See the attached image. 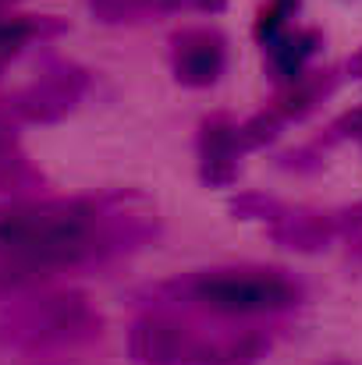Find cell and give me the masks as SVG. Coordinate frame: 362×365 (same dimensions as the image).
Masks as SVG:
<instances>
[{
  "label": "cell",
  "mask_w": 362,
  "mask_h": 365,
  "mask_svg": "<svg viewBox=\"0 0 362 365\" xmlns=\"http://www.w3.org/2000/svg\"><path fill=\"white\" fill-rule=\"evenodd\" d=\"M327 365H348V362H327Z\"/></svg>",
  "instance_id": "e0dca14e"
},
{
  "label": "cell",
  "mask_w": 362,
  "mask_h": 365,
  "mask_svg": "<svg viewBox=\"0 0 362 365\" xmlns=\"http://www.w3.org/2000/svg\"><path fill=\"white\" fill-rule=\"evenodd\" d=\"M89 71L75 61L46 64L25 89L7 100V110L18 124H57L64 121L89 93Z\"/></svg>",
  "instance_id": "3957f363"
},
{
  "label": "cell",
  "mask_w": 362,
  "mask_h": 365,
  "mask_svg": "<svg viewBox=\"0 0 362 365\" xmlns=\"http://www.w3.org/2000/svg\"><path fill=\"white\" fill-rule=\"evenodd\" d=\"M196 334L164 312L142 316L128 334V355L135 365H192Z\"/></svg>",
  "instance_id": "277c9868"
},
{
  "label": "cell",
  "mask_w": 362,
  "mask_h": 365,
  "mask_svg": "<svg viewBox=\"0 0 362 365\" xmlns=\"http://www.w3.org/2000/svg\"><path fill=\"white\" fill-rule=\"evenodd\" d=\"M228 64V43L213 29H185L174 36L171 68L174 78L188 89H210Z\"/></svg>",
  "instance_id": "5b68a950"
},
{
  "label": "cell",
  "mask_w": 362,
  "mask_h": 365,
  "mask_svg": "<svg viewBox=\"0 0 362 365\" xmlns=\"http://www.w3.org/2000/svg\"><path fill=\"white\" fill-rule=\"evenodd\" d=\"M334 93V75L331 71H306L302 78H295L291 86H284V96L277 103L281 118H306L309 110H316L327 96Z\"/></svg>",
  "instance_id": "8fae6325"
},
{
  "label": "cell",
  "mask_w": 362,
  "mask_h": 365,
  "mask_svg": "<svg viewBox=\"0 0 362 365\" xmlns=\"http://www.w3.org/2000/svg\"><path fill=\"white\" fill-rule=\"evenodd\" d=\"M164 291L171 302L203 305L221 316H270L302 302V287L277 269H203Z\"/></svg>",
  "instance_id": "7a4b0ae2"
},
{
  "label": "cell",
  "mask_w": 362,
  "mask_h": 365,
  "mask_svg": "<svg viewBox=\"0 0 362 365\" xmlns=\"http://www.w3.org/2000/svg\"><path fill=\"white\" fill-rule=\"evenodd\" d=\"M281 128H284V118H281V110H277V107H270V110H259L256 118H248L245 124H238V145H241V153H248V149H259V145L273 142V138L281 135Z\"/></svg>",
  "instance_id": "5bb4252c"
},
{
  "label": "cell",
  "mask_w": 362,
  "mask_h": 365,
  "mask_svg": "<svg viewBox=\"0 0 362 365\" xmlns=\"http://www.w3.org/2000/svg\"><path fill=\"white\" fill-rule=\"evenodd\" d=\"M104 316L82 291H21L0 302V351L36 355L100 337Z\"/></svg>",
  "instance_id": "6da1fadb"
},
{
  "label": "cell",
  "mask_w": 362,
  "mask_h": 365,
  "mask_svg": "<svg viewBox=\"0 0 362 365\" xmlns=\"http://www.w3.org/2000/svg\"><path fill=\"white\" fill-rule=\"evenodd\" d=\"M331 220H334L338 235H362V199L359 202H352V206L334 210V213H331Z\"/></svg>",
  "instance_id": "9a60e30c"
},
{
  "label": "cell",
  "mask_w": 362,
  "mask_h": 365,
  "mask_svg": "<svg viewBox=\"0 0 362 365\" xmlns=\"http://www.w3.org/2000/svg\"><path fill=\"white\" fill-rule=\"evenodd\" d=\"M356 259H362V242L356 245Z\"/></svg>",
  "instance_id": "2e32d148"
},
{
  "label": "cell",
  "mask_w": 362,
  "mask_h": 365,
  "mask_svg": "<svg viewBox=\"0 0 362 365\" xmlns=\"http://www.w3.org/2000/svg\"><path fill=\"white\" fill-rule=\"evenodd\" d=\"M270 238L281 248L313 255V252L331 248V242L338 238V227H334L331 213H295V210H288L277 224H270Z\"/></svg>",
  "instance_id": "ba28073f"
},
{
  "label": "cell",
  "mask_w": 362,
  "mask_h": 365,
  "mask_svg": "<svg viewBox=\"0 0 362 365\" xmlns=\"http://www.w3.org/2000/svg\"><path fill=\"white\" fill-rule=\"evenodd\" d=\"M61 29H64L61 21L43 18V14H7V11H4V0H0V71H4L32 39L54 36V32H61Z\"/></svg>",
  "instance_id": "30bf717a"
},
{
  "label": "cell",
  "mask_w": 362,
  "mask_h": 365,
  "mask_svg": "<svg viewBox=\"0 0 362 365\" xmlns=\"http://www.w3.org/2000/svg\"><path fill=\"white\" fill-rule=\"evenodd\" d=\"M270 351V341L259 334H224L196 337L192 365H256Z\"/></svg>",
  "instance_id": "9c48e42d"
},
{
  "label": "cell",
  "mask_w": 362,
  "mask_h": 365,
  "mask_svg": "<svg viewBox=\"0 0 362 365\" xmlns=\"http://www.w3.org/2000/svg\"><path fill=\"white\" fill-rule=\"evenodd\" d=\"M298 11V0H270L263 11H259V21H256V39L263 43V50L281 39L288 29H291V18Z\"/></svg>",
  "instance_id": "4fadbf2b"
},
{
  "label": "cell",
  "mask_w": 362,
  "mask_h": 365,
  "mask_svg": "<svg viewBox=\"0 0 362 365\" xmlns=\"http://www.w3.org/2000/svg\"><path fill=\"white\" fill-rule=\"evenodd\" d=\"M238 124L228 118H210L199 128V178L210 188H224L238 178Z\"/></svg>",
  "instance_id": "52a82bcc"
},
{
  "label": "cell",
  "mask_w": 362,
  "mask_h": 365,
  "mask_svg": "<svg viewBox=\"0 0 362 365\" xmlns=\"http://www.w3.org/2000/svg\"><path fill=\"white\" fill-rule=\"evenodd\" d=\"M46 188V174L29 160L18 138V121L7 110V100L0 103V195L7 199H29Z\"/></svg>",
  "instance_id": "8992f818"
},
{
  "label": "cell",
  "mask_w": 362,
  "mask_h": 365,
  "mask_svg": "<svg viewBox=\"0 0 362 365\" xmlns=\"http://www.w3.org/2000/svg\"><path fill=\"white\" fill-rule=\"evenodd\" d=\"M228 213H231L235 220L277 224V220L288 213V206H284L281 199H273V195H263V192H241V195H235V199L228 202Z\"/></svg>",
  "instance_id": "7c38bea8"
}]
</instances>
